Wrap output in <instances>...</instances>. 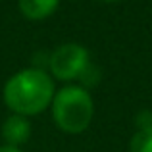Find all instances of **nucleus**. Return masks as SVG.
<instances>
[{
  "label": "nucleus",
  "mask_w": 152,
  "mask_h": 152,
  "mask_svg": "<svg viewBox=\"0 0 152 152\" xmlns=\"http://www.w3.org/2000/svg\"><path fill=\"white\" fill-rule=\"evenodd\" d=\"M62 0H18L19 14L27 21H42L58 10Z\"/></svg>",
  "instance_id": "39448f33"
},
{
  "label": "nucleus",
  "mask_w": 152,
  "mask_h": 152,
  "mask_svg": "<svg viewBox=\"0 0 152 152\" xmlns=\"http://www.w3.org/2000/svg\"><path fill=\"white\" fill-rule=\"evenodd\" d=\"M50 114L60 131L67 135L85 133L94 118V100L87 87L67 83L56 91L50 102Z\"/></svg>",
  "instance_id": "f03ea898"
},
{
  "label": "nucleus",
  "mask_w": 152,
  "mask_h": 152,
  "mask_svg": "<svg viewBox=\"0 0 152 152\" xmlns=\"http://www.w3.org/2000/svg\"><path fill=\"white\" fill-rule=\"evenodd\" d=\"M102 2H121V0H102Z\"/></svg>",
  "instance_id": "6e6552de"
},
{
  "label": "nucleus",
  "mask_w": 152,
  "mask_h": 152,
  "mask_svg": "<svg viewBox=\"0 0 152 152\" xmlns=\"http://www.w3.org/2000/svg\"><path fill=\"white\" fill-rule=\"evenodd\" d=\"M0 152H23L19 146H10V145H0Z\"/></svg>",
  "instance_id": "0eeeda50"
},
{
  "label": "nucleus",
  "mask_w": 152,
  "mask_h": 152,
  "mask_svg": "<svg viewBox=\"0 0 152 152\" xmlns=\"http://www.w3.org/2000/svg\"><path fill=\"white\" fill-rule=\"evenodd\" d=\"M56 81L42 67H25L14 73L2 89V98L12 114L33 118L50 108Z\"/></svg>",
  "instance_id": "f257e3e1"
},
{
  "label": "nucleus",
  "mask_w": 152,
  "mask_h": 152,
  "mask_svg": "<svg viewBox=\"0 0 152 152\" xmlns=\"http://www.w3.org/2000/svg\"><path fill=\"white\" fill-rule=\"evenodd\" d=\"M48 73L54 81L73 83L91 66L89 50L79 42H64L48 54Z\"/></svg>",
  "instance_id": "7ed1b4c3"
},
{
  "label": "nucleus",
  "mask_w": 152,
  "mask_h": 152,
  "mask_svg": "<svg viewBox=\"0 0 152 152\" xmlns=\"http://www.w3.org/2000/svg\"><path fill=\"white\" fill-rule=\"evenodd\" d=\"M31 137V123L29 118L18 114H10L2 123V139L4 145L19 146L21 148Z\"/></svg>",
  "instance_id": "20e7f679"
},
{
  "label": "nucleus",
  "mask_w": 152,
  "mask_h": 152,
  "mask_svg": "<svg viewBox=\"0 0 152 152\" xmlns=\"http://www.w3.org/2000/svg\"><path fill=\"white\" fill-rule=\"evenodd\" d=\"M129 152H152V127H142L133 133Z\"/></svg>",
  "instance_id": "423d86ee"
}]
</instances>
